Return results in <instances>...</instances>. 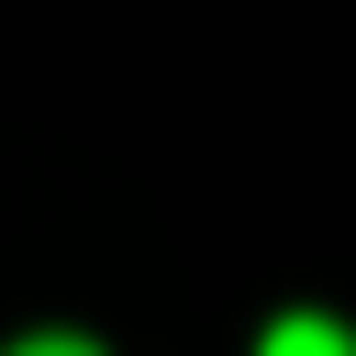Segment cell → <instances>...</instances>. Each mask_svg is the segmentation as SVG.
Instances as JSON below:
<instances>
[{
    "instance_id": "2",
    "label": "cell",
    "mask_w": 356,
    "mask_h": 356,
    "mask_svg": "<svg viewBox=\"0 0 356 356\" xmlns=\"http://www.w3.org/2000/svg\"><path fill=\"white\" fill-rule=\"evenodd\" d=\"M11 356H100L89 334H33V345H11Z\"/></svg>"
},
{
    "instance_id": "1",
    "label": "cell",
    "mask_w": 356,
    "mask_h": 356,
    "mask_svg": "<svg viewBox=\"0 0 356 356\" xmlns=\"http://www.w3.org/2000/svg\"><path fill=\"white\" fill-rule=\"evenodd\" d=\"M256 356H356V334H345V323H323V312H289V323H267V334H256Z\"/></svg>"
}]
</instances>
